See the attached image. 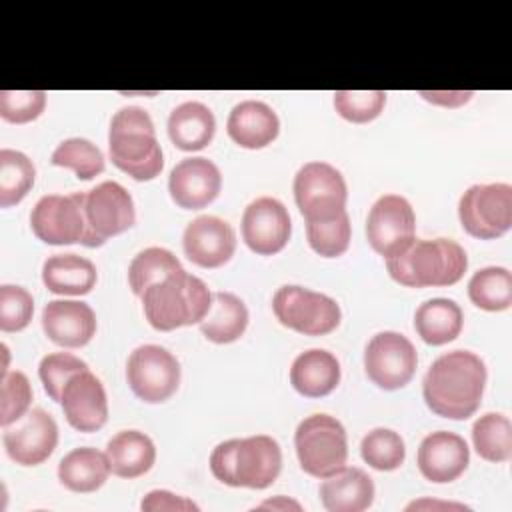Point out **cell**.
I'll use <instances>...</instances> for the list:
<instances>
[{
  "label": "cell",
  "instance_id": "1",
  "mask_svg": "<svg viewBox=\"0 0 512 512\" xmlns=\"http://www.w3.org/2000/svg\"><path fill=\"white\" fill-rule=\"evenodd\" d=\"M486 376V364L478 354L470 350L446 352L424 374V402L442 418L466 420L480 408Z\"/></svg>",
  "mask_w": 512,
  "mask_h": 512
},
{
  "label": "cell",
  "instance_id": "2",
  "mask_svg": "<svg viewBox=\"0 0 512 512\" xmlns=\"http://www.w3.org/2000/svg\"><path fill=\"white\" fill-rule=\"evenodd\" d=\"M280 470V444L266 434L224 440L210 454L212 476L234 488H268Z\"/></svg>",
  "mask_w": 512,
  "mask_h": 512
},
{
  "label": "cell",
  "instance_id": "3",
  "mask_svg": "<svg viewBox=\"0 0 512 512\" xmlns=\"http://www.w3.org/2000/svg\"><path fill=\"white\" fill-rule=\"evenodd\" d=\"M108 154L112 164L138 182L154 180L164 168L162 148L150 114L140 106L120 108L108 130Z\"/></svg>",
  "mask_w": 512,
  "mask_h": 512
},
{
  "label": "cell",
  "instance_id": "4",
  "mask_svg": "<svg viewBox=\"0 0 512 512\" xmlns=\"http://www.w3.org/2000/svg\"><path fill=\"white\" fill-rule=\"evenodd\" d=\"M386 268L392 280L408 288L452 286L464 276L468 256L450 238H414L400 254L386 258Z\"/></svg>",
  "mask_w": 512,
  "mask_h": 512
},
{
  "label": "cell",
  "instance_id": "5",
  "mask_svg": "<svg viewBox=\"0 0 512 512\" xmlns=\"http://www.w3.org/2000/svg\"><path fill=\"white\" fill-rule=\"evenodd\" d=\"M140 298L148 324L160 332L200 324L212 304L204 280L184 268L148 286Z\"/></svg>",
  "mask_w": 512,
  "mask_h": 512
},
{
  "label": "cell",
  "instance_id": "6",
  "mask_svg": "<svg viewBox=\"0 0 512 512\" xmlns=\"http://www.w3.org/2000/svg\"><path fill=\"white\" fill-rule=\"evenodd\" d=\"M300 468L314 478H328L346 466L348 438L340 420L328 414L306 416L294 432Z\"/></svg>",
  "mask_w": 512,
  "mask_h": 512
},
{
  "label": "cell",
  "instance_id": "7",
  "mask_svg": "<svg viewBox=\"0 0 512 512\" xmlns=\"http://www.w3.org/2000/svg\"><path fill=\"white\" fill-rule=\"evenodd\" d=\"M276 320L304 336H324L338 328L342 312L334 298L304 286H280L272 298Z\"/></svg>",
  "mask_w": 512,
  "mask_h": 512
},
{
  "label": "cell",
  "instance_id": "8",
  "mask_svg": "<svg viewBox=\"0 0 512 512\" xmlns=\"http://www.w3.org/2000/svg\"><path fill=\"white\" fill-rule=\"evenodd\" d=\"M294 202L306 222L332 220L346 212V180L328 162H306L294 176Z\"/></svg>",
  "mask_w": 512,
  "mask_h": 512
},
{
  "label": "cell",
  "instance_id": "9",
  "mask_svg": "<svg viewBox=\"0 0 512 512\" xmlns=\"http://www.w3.org/2000/svg\"><path fill=\"white\" fill-rule=\"evenodd\" d=\"M462 228L480 240L504 236L512 226V186L506 182L474 184L458 202Z\"/></svg>",
  "mask_w": 512,
  "mask_h": 512
},
{
  "label": "cell",
  "instance_id": "10",
  "mask_svg": "<svg viewBox=\"0 0 512 512\" xmlns=\"http://www.w3.org/2000/svg\"><path fill=\"white\" fill-rule=\"evenodd\" d=\"M126 380L136 398L148 404H160L180 386V362L158 344H142L128 356Z\"/></svg>",
  "mask_w": 512,
  "mask_h": 512
},
{
  "label": "cell",
  "instance_id": "11",
  "mask_svg": "<svg viewBox=\"0 0 512 512\" xmlns=\"http://www.w3.org/2000/svg\"><path fill=\"white\" fill-rule=\"evenodd\" d=\"M84 216L88 228L84 246L96 248L132 228L136 220L134 200L122 184L106 180L84 192Z\"/></svg>",
  "mask_w": 512,
  "mask_h": 512
},
{
  "label": "cell",
  "instance_id": "12",
  "mask_svg": "<svg viewBox=\"0 0 512 512\" xmlns=\"http://www.w3.org/2000/svg\"><path fill=\"white\" fill-rule=\"evenodd\" d=\"M30 226L36 238L46 244H84L88 234L84 216V192H72L68 196H42L30 212Z\"/></svg>",
  "mask_w": 512,
  "mask_h": 512
},
{
  "label": "cell",
  "instance_id": "13",
  "mask_svg": "<svg viewBox=\"0 0 512 512\" xmlns=\"http://www.w3.org/2000/svg\"><path fill=\"white\" fill-rule=\"evenodd\" d=\"M418 364L414 344L400 332L384 330L370 338L364 350V370L382 390L404 388Z\"/></svg>",
  "mask_w": 512,
  "mask_h": 512
},
{
  "label": "cell",
  "instance_id": "14",
  "mask_svg": "<svg viewBox=\"0 0 512 512\" xmlns=\"http://www.w3.org/2000/svg\"><path fill=\"white\" fill-rule=\"evenodd\" d=\"M416 216L410 202L400 194L380 196L366 218V238L376 254L392 258L416 236Z\"/></svg>",
  "mask_w": 512,
  "mask_h": 512
},
{
  "label": "cell",
  "instance_id": "15",
  "mask_svg": "<svg viewBox=\"0 0 512 512\" xmlns=\"http://www.w3.org/2000/svg\"><path fill=\"white\" fill-rule=\"evenodd\" d=\"M6 454L20 466L46 462L58 444L56 420L42 408L28 410L20 420L4 426Z\"/></svg>",
  "mask_w": 512,
  "mask_h": 512
},
{
  "label": "cell",
  "instance_id": "16",
  "mask_svg": "<svg viewBox=\"0 0 512 512\" xmlns=\"http://www.w3.org/2000/svg\"><path fill=\"white\" fill-rule=\"evenodd\" d=\"M292 220L288 208L272 196L252 200L242 214V240L260 256L278 254L290 240Z\"/></svg>",
  "mask_w": 512,
  "mask_h": 512
},
{
  "label": "cell",
  "instance_id": "17",
  "mask_svg": "<svg viewBox=\"0 0 512 512\" xmlns=\"http://www.w3.org/2000/svg\"><path fill=\"white\" fill-rule=\"evenodd\" d=\"M182 248L192 264L200 268H220L236 252V232L226 220L204 214L184 228Z\"/></svg>",
  "mask_w": 512,
  "mask_h": 512
},
{
  "label": "cell",
  "instance_id": "18",
  "mask_svg": "<svg viewBox=\"0 0 512 512\" xmlns=\"http://www.w3.org/2000/svg\"><path fill=\"white\" fill-rule=\"evenodd\" d=\"M222 188L218 166L202 156L180 160L168 178V192L176 206L184 210H200L216 200Z\"/></svg>",
  "mask_w": 512,
  "mask_h": 512
},
{
  "label": "cell",
  "instance_id": "19",
  "mask_svg": "<svg viewBox=\"0 0 512 512\" xmlns=\"http://www.w3.org/2000/svg\"><path fill=\"white\" fill-rule=\"evenodd\" d=\"M60 404L68 424L78 432H96L108 420L106 390L90 370H82L66 382Z\"/></svg>",
  "mask_w": 512,
  "mask_h": 512
},
{
  "label": "cell",
  "instance_id": "20",
  "mask_svg": "<svg viewBox=\"0 0 512 512\" xmlns=\"http://www.w3.org/2000/svg\"><path fill=\"white\" fill-rule=\"evenodd\" d=\"M416 464L420 474L430 482H454L470 464V448L460 434L438 430L420 442Z\"/></svg>",
  "mask_w": 512,
  "mask_h": 512
},
{
  "label": "cell",
  "instance_id": "21",
  "mask_svg": "<svg viewBox=\"0 0 512 512\" xmlns=\"http://www.w3.org/2000/svg\"><path fill=\"white\" fill-rule=\"evenodd\" d=\"M42 328L54 344L80 348L96 334V314L86 302L52 300L42 310Z\"/></svg>",
  "mask_w": 512,
  "mask_h": 512
},
{
  "label": "cell",
  "instance_id": "22",
  "mask_svg": "<svg viewBox=\"0 0 512 512\" xmlns=\"http://www.w3.org/2000/svg\"><path fill=\"white\" fill-rule=\"evenodd\" d=\"M226 132L240 148L260 150L276 140L280 120L266 102L244 100L230 110Z\"/></svg>",
  "mask_w": 512,
  "mask_h": 512
},
{
  "label": "cell",
  "instance_id": "23",
  "mask_svg": "<svg viewBox=\"0 0 512 512\" xmlns=\"http://www.w3.org/2000/svg\"><path fill=\"white\" fill-rule=\"evenodd\" d=\"M318 494L328 512H362L374 502V482L362 468L344 466L322 478Z\"/></svg>",
  "mask_w": 512,
  "mask_h": 512
},
{
  "label": "cell",
  "instance_id": "24",
  "mask_svg": "<svg viewBox=\"0 0 512 512\" xmlns=\"http://www.w3.org/2000/svg\"><path fill=\"white\" fill-rule=\"evenodd\" d=\"M290 384L306 398L328 396L340 384V362L328 350L310 348L294 358Z\"/></svg>",
  "mask_w": 512,
  "mask_h": 512
},
{
  "label": "cell",
  "instance_id": "25",
  "mask_svg": "<svg viewBox=\"0 0 512 512\" xmlns=\"http://www.w3.org/2000/svg\"><path fill=\"white\" fill-rule=\"evenodd\" d=\"M98 272L92 260L78 254H54L42 264V282L52 294L84 296L96 286Z\"/></svg>",
  "mask_w": 512,
  "mask_h": 512
},
{
  "label": "cell",
  "instance_id": "26",
  "mask_svg": "<svg viewBox=\"0 0 512 512\" xmlns=\"http://www.w3.org/2000/svg\"><path fill=\"white\" fill-rule=\"evenodd\" d=\"M216 132L212 110L196 100L178 104L168 116V136L172 144L184 152L206 148Z\"/></svg>",
  "mask_w": 512,
  "mask_h": 512
},
{
  "label": "cell",
  "instance_id": "27",
  "mask_svg": "<svg viewBox=\"0 0 512 512\" xmlns=\"http://www.w3.org/2000/svg\"><path fill=\"white\" fill-rule=\"evenodd\" d=\"M110 462L106 452L92 446L70 450L58 464V480L64 488L80 494L96 492L110 476Z\"/></svg>",
  "mask_w": 512,
  "mask_h": 512
},
{
  "label": "cell",
  "instance_id": "28",
  "mask_svg": "<svg viewBox=\"0 0 512 512\" xmlns=\"http://www.w3.org/2000/svg\"><path fill=\"white\" fill-rule=\"evenodd\" d=\"M106 456L112 474L120 478H138L154 466L156 446L152 438L140 430H122L108 440Z\"/></svg>",
  "mask_w": 512,
  "mask_h": 512
},
{
  "label": "cell",
  "instance_id": "29",
  "mask_svg": "<svg viewBox=\"0 0 512 512\" xmlns=\"http://www.w3.org/2000/svg\"><path fill=\"white\" fill-rule=\"evenodd\" d=\"M462 308L450 298H430L414 312V328L430 346H442L456 340L462 332Z\"/></svg>",
  "mask_w": 512,
  "mask_h": 512
},
{
  "label": "cell",
  "instance_id": "30",
  "mask_svg": "<svg viewBox=\"0 0 512 512\" xmlns=\"http://www.w3.org/2000/svg\"><path fill=\"white\" fill-rule=\"evenodd\" d=\"M248 326V308L232 292H214L208 314L200 322V332L214 344L236 342Z\"/></svg>",
  "mask_w": 512,
  "mask_h": 512
},
{
  "label": "cell",
  "instance_id": "31",
  "mask_svg": "<svg viewBox=\"0 0 512 512\" xmlns=\"http://www.w3.org/2000/svg\"><path fill=\"white\" fill-rule=\"evenodd\" d=\"M472 444L486 462H508L512 458V424L500 412H486L472 424Z\"/></svg>",
  "mask_w": 512,
  "mask_h": 512
},
{
  "label": "cell",
  "instance_id": "32",
  "mask_svg": "<svg viewBox=\"0 0 512 512\" xmlns=\"http://www.w3.org/2000/svg\"><path fill=\"white\" fill-rule=\"evenodd\" d=\"M468 298L486 312H502L512 304V272L504 266H486L472 274Z\"/></svg>",
  "mask_w": 512,
  "mask_h": 512
},
{
  "label": "cell",
  "instance_id": "33",
  "mask_svg": "<svg viewBox=\"0 0 512 512\" xmlns=\"http://www.w3.org/2000/svg\"><path fill=\"white\" fill-rule=\"evenodd\" d=\"M36 168L32 160L18 150H0V206L10 208L24 200L34 186Z\"/></svg>",
  "mask_w": 512,
  "mask_h": 512
},
{
  "label": "cell",
  "instance_id": "34",
  "mask_svg": "<svg viewBox=\"0 0 512 512\" xmlns=\"http://www.w3.org/2000/svg\"><path fill=\"white\" fill-rule=\"evenodd\" d=\"M178 270H182V264L170 250L150 246L132 258L128 266V284L136 296H142L148 286Z\"/></svg>",
  "mask_w": 512,
  "mask_h": 512
},
{
  "label": "cell",
  "instance_id": "35",
  "mask_svg": "<svg viewBox=\"0 0 512 512\" xmlns=\"http://www.w3.org/2000/svg\"><path fill=\"white\" fill-rule=\"evenodd\" d=\"M50 162L54 166L70 168L80 180H92L98 174L104 172V154L96 144H92L86 138H68L60 142L54 152Z\"/></svg>",
  "mask_w": 512,
  "mask_h": 512
},
{
  "label": "cell",
  "instance_id": "36",
  "mask_svg": "<svg viewBox=\"0 0 512 512\" xmlns=\"http://www.w3.org/2000/svg\"><path fill=\"white\" fill-rule=\"evenodd\" d=\"M362 460L380 472L396 470L404 464L406 446L398 432L390 428H374L360 442Z\"/></svg>",
  "mask_w": 512,
  "mask_h": 512
},
{
  "label": "cell",
  "instance_id": "37",
  "mask_svg": "<svg viewBox=\"0 0 512 512\" xmlns=\"http://www.w3.org/2000/svg\"><path fill=\"white\" fill-rule=\"evenodd\" d=\"M350 218L348 212L338 214L332 220L306 222V238L310 248L324 258H338L350 246Z\"/></svg>",
  "mask_w": 512,
  "mask_h": 512
},
{
  "label": "cell",
  "instance_id": "38",
  "mask_svg": "<svg viewBox=\"0 0 512 512\" xmlns=\"http://www.w3.org/2000/svg\"><path fill=\"white\" fill-rule=\"evenodd\" d=\"M386 104L384 90H338L334 92L336 112L354 124H366L378 118Z\"/></svg>",
  "mask_w": 512,
  "mask_h": 512
},
{
  "label": "cell",
  "instance_id": "39",
  "mask_svg": "<svg viewBox=\"0 0 512 512\" xmlns=\"http://www.w3.org/2000/svg\"><path fill=\"white\" fill-rule=\"evenodd\" d=\"M82 370H88V364L84 360H80L78 356H74L70 352H52L40 360L38 376L44 386V392L52 400L60 402L66 382Z\"/></svg>",
  "mask_w": 512,
  "mask_h": 512
},
{
  "label": "cell",
  "instance_id": "40",
  "mask_svg": "<svg viewBox=\"0 0 512 512\" xmlns=\"http://www.w3.org/2000/svg\"><path fill=\"white\" fill-rule=\"evenodd\" d=\"M32 404V386L24 372L12 370L0 382V426H10L20 420Z\"/></svg>",
  "mask_w": 512,
  "mask_h": 512
},
{
  "label": "cell",
  "instance_id": "41",
  "mask_svg": "<svg viewBox=\"0 0 512 512\" xmlns=\"http://www.w3.org/2000/svg\"><path fill=\"white\" fill-rule=\"evenodd\" d=\"M34 314L32 294L14 284L0 286V330L2 332H20L24 330Z\"/></svg>",
  "mask_w": 512,
  "mask_h": 512
},
{
  "label": "cell",
  "instance_id": "42",
  "mask_svg": "<svg viewBox=\"0 0 512 512\" xmlns=\"http://www.w3.org/2000/svg\"><path fill=\"white\" fill-rule=\"evenodd\" d=\"M46 108L44 90H0V116L12 124L36 120Z\"/></svg>",
  "mask_w": 512,
  "mask_h": 512
},
{
  "label": "cell",
  "instance_id": "43",
  "mask_svg": "<svg viewBox=\"0 0 512 512\" xmlns=\"http://www.w3.org/2000/svg\"><path fill=\"white\" fill-rule=\"evenodd\" d=\"M142 510H170V512H180V510H198V506L178 494H172L168 490H152L148 492L142 502H140Z\"/></svg>",
  "mask_w": 512,
  "mask_h": 512
},
{
  "label": "cell",
  "instance_id": "44",
  "mask_svg": "<svg viewBox=\"0 0 512 512\" xmlns=\"http://www.w3.org/2000/svg\"><path fill=\"white\" fill-rule=\"evenodd\" d=\"M420 96H422L424 100L432 102V104L456 108V106H460V104H466V102L474 96V92H462V90H458V92H426V90H422Z\"/></svg>",
  "mask_w": 512,
  "mask_h": 512
},
{
  "label": "cell",
  "instance_id": "45",
  "mask_svg": "<svg viewBox=\"0 0 512 512\" xmlns=\"http://www.w3.org/2000/svg\"><path fill=\"white\" fill-rule=\"evenodd\" d=\"M428 508H442V510H468V506L458 502H438V500H414L406 506V510H428Z\"/></svg>",
  "mask_w": 512,
  "mask_h": 512
},
{
  "label": "cell",
  "instance_id": "46",
  "mask_svg": "<svg viewBox=\"0 0 512 512\" xmlns=\"http://www.w3.org/2000/svg\"><path fill=\"white\" fill-rule=\"evenodd\" d=\"M260 510H302V506L296 500H290L286 496H276L270 500H264L262 504H258Z\"/></svg>",
  "mask_w": 512,
  "mask_h": 512
},
{
  "label": "cell",
  "instance_id": "47",
  "mask_svg": "<svg viewBox=\"0 0 512 512\" xmlns=\"http://www.w3.org/2000/svg\"><path fill=\"white\" fill-rule=\"evenodd\" d=\"M2 352H4V360H8V348L2 344ZM8 372V368H6V362H4V368H2V376Z\"/></svg>",
  "mask_w": 512,
  "mask_h": 512
}]
</instances>
